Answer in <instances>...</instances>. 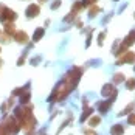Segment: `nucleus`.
<instances>
[{"label": "nucleus", "instance_id": "7ed1b4c3", "mask_svg": "<svg viewBox=\"0 0 135 135\" xmlns=\"http://www.w3.org/2000/svg\"><path fill=\"white\" fill-rule=\"evenodd\" d=\"M13 96H19V103L20 104H28L31 99V92H30V82H27L23 87L14 89L13 90Z\"/></svg>", "mask_w": 135, "mask_h": 135}, {"label": "nucleus", "instance_id": "4468645a", "mask_svg": "<svg viewBox=\"0 0 135 135\" xmlns=\"http://www.w3.org/2000/svg\"><path fill=\"white\" fill-rule=\"evenodd\" d=\"M45 34V28H37L36 31H34V34H33V42H37L42 39V36Z\"/></svg>", "mask_w": 135, "mask_h": 135}, {"label": "nucleus", "instance_id": "7c9ffc66", "mask_svg": "<svg viewBox=\"0 0 135 135\" xmlns=\"http://www.w3.org/2000/svg\"><path fill=\"white\" fill-rule=\"evenodd\" d=\"M0 51H2V50H0Z\"/></svg>", "mask_w": 135, "mask_h": 135}, {"label": "nucleus", "instance_id": "f03ea898", "mask_svg": "<svg viewBox=\"0 0 135 135\" xmlns=\"http://www.w3.org/2000/svg\"><path fill=\"white\" fill-rule=\"evenodd\" d=\"M19 131H20V124L14 115L3 117V121L0 123V134H17Z\"/></svg>", "mask_w": 135, "mask_h": 135}, {"label": "nucleus", "instance_id": "20e7f679", "mask_svg": "<svg viewBox=\"0 0 135 135\" xmlns=\"http://www.w3.org/2000/svg\"><path fill=\"white\" fill-rule=\"evenodd\" d=\"M16 19H17L16 11H13L11 8H8V6H5V5H0V22H2V23L14 22Z\"/></svg>", "mask_w": 135, "mask_h": 135}, {"label": "nucleus", "instance_id": "9b49d317", "mask_svg": "<svg viewBox=\"0 0 135 135\" xmlns=\"http://www.w3.org/2000/svg\"><path fill=\"white\" fill-rule=\"evenodd\" d=\"M110 106H112V101H110V99H107V101H101V103L98 104V110H99V113H106L109 109H110Z\"/></svg>", "mask_w": 135, "mask_h": 135}, {"label": "nucleus", "instance_id": "393cba45", "mask_svg": "<svg viewBox=\"0 0 135 135\" xmlns=\"http://www.w3.org/2000/svg\"><path fill=\"white\" fill-rule=\"evenodd\" d=\"M127 123H129V124H132V126H135V113H131V115H129Z\"/></svg>", "mask_w": 135, "mask_h": 135}, {"label": "nucleus", "instance_id": "f257e3e1", "mask_svg": "<svg viewBox=\"0 0 135 135\" xmlns=\"http://www.w3.org/2000/svg\"><path fill=\"white\" fill-rule=\"evenodd\" d=\"M14 117H16V120L19 121L20 124V129L23 131V132H27V134H31L34 129H36V118H34V115H33V107H31V104L28 103V104H20V106H17V107L14 109Z\"/></svg>", "mask_w": 135, "mask_h": 135}, {"label": "nucleus", "instance_id": "a878e982", "mask_svg": "<svg viewBox=\"0 0 135 135\" xmlns=\"http://www.w3.org/2000/svg\"><path fill=\"white\" fill-rule=\"evenodd\" d=\"M104 37H106V33H101V34L98 36V45H103V42H104Z\"/></svg>", "mask_w": 135, "mask_h": 135}, {"label": "nucleus", "instance_id": "ddd939ff", "mask_svg": "<svg viewBox=\"0 0 135 135\" xmlns=\"http://www.w3.org/2000/svg\"><path fill=\"white\" fill-rule=\"evenodd\" d=\"M13 104H14V96H11L8 101H5L3 104H2V107H0V110L3 112V113H6V110H9V109L13 107Z\"/></svg>", "mask_w": 135, "mask_h": 135}, {"label": "nucleus", "instance_id": "2eb2a0df", "mask_svg": "<svg viewBox=\"0 0 135 135\" xmlns=\"http://www.w3.org/2000/svg\"><path fill=\"white\" fill-rule=\"evenodd\" d=\"M110 132H112V134H123V132H124V127H123L121 124H115V126H112Z\"/></svg>", "mask_w": 135, "mask_h": 135}, {"label": "nucleus", "instance_id": "9d476101", "mask_svg": "<svg viewBox=\"0 0 135 135\" xmlns=\"http://www.w3.org/2000/svg\"><path fill=\"white\" fill-rule=\"evenodd\" d=\"M82 101H84V107L85 109H84V112H82V115H81V123H84L89 117H90V113H92L93 110H92V107L87 106V99H82Z\"/></svg>", "mask_w": 135, "mask_h": 135}, {"label": "nucleus", "instance_id": "bb28decb", "mask_svg": "<svg viewBox=\"0 0 135 135\" xmlns=\"http://www.w3.org/2000/svg\"><path fill=\"white\" fill-rule=\"evenodd\" d=\"M59 6H61V0H54L51 3V9H57Z\"/></svg>", "mask_w": 135, "mask_h": 135}, {"label": "nucleus", "instance_id": "4be33fe9", "mask_svg": "<svg viewBox=\"0 0 135 135\" xmlns=\"http://www.w3.org/2000/svg\"><path fill=\"white\" fill-rule=\"evenodd\" d=\"M126 89H129V90H134V89H135V79H134V78L126 81Z\"/></svg>", "mask_w": 135, "mask_h": 135}, {"label": "nucleus", "instance_id": "f3484780", "mask_svg": "<svg viewBox=\"0 0 135 135\" xmlns=\"http://www.w3.org/2000/svg\"><path fill=\"white\" fill-rule=\"evenodd\" d=\"M11 39H13V36H9V34H6V33H0V42L2 44H8V42H11Z\"/></svg>", "mask_w": 135, "mask_h": 135}, {"label": "nucleus", "instance_id": "39448f33", "mask_svg": "<svg viewBox=\"0 0 135 135\" xmlns=\"http://www.w3.org/2000/svg\"><path fill=\"white\" fill-rule=\"evenodd\" d=\"M101 95H103L104 98L110 99V101H113V99L117 98L118 92H117V89H115V85H113V84H106V85L103 87V90H101Z\"/></svg>", "mask_w": 135, "mask_h": 135}, {"label": "nucleus", "instance_id": "1a4fd4ad", "mask_svg": "<svg viewBox=\"0 0 135 135\" xmlns=\"http://www.w3.org/2000/svg\"><path fill=\"white\" fill-rule=\"evenodd\" d=\"M121 44L126 47V48H129L131 45H134V44H135V30H132V31H131V33L126 36V39H124Z\"/></svg>", "mask_w": 135, "mask_h": 135}, {"label": "nucleus", "instance_id": "c85d7f7f", "mask_svg": "<svg viewBox=\"0 0 135 135\" xmlns=\"http://www.w3.org/2000/svg\"><path fill=\"white\" fill-rule=\"evenodd\" d=\"M2 64H3V62H2V59H0V68H2Z\"/></svg>", "mask_w": 135, "mask_h": 135}, {"label": "nucleus", "instance_id": "a211bd4d", "mask_svg": "<svg viewBox=\"0 0 135 135\" xmlns=\"http://www.w3.org/2000/svg\"><path fill=\"white\" fill-rule=\"evenodd\" d=\"M121 82H124V75L123 73H117L113 76V84H121Z\"/></svg>", "mask_w": 135, "mask_h": 135}, {"label": "nucleus", "instance_id": "aec40b11", "mask_svg": "<svg viewBox=\"0 0 135 135\" xmlns=\"http://www.w3.org/2000/svg\"><path fill=\"white\" fill-rule=\"evenodd\" d=\"M99 123H101V118H99V117H92V118H90V121H89V126H92V127H96Z\"/></svg>", "mask_w": 135, "mask_h": 135}, {"label": "nucleus", "instance_id": "cd10ccee", "mask_svg": "<svg viewBox=\"0 0 135 135\" xmlns=\"http://www.w3.org/2000/svg\"><path fill=\"white\" fill-rule=\"evenodd\" d=\"M39 3H45V2H48V0H37Z\"/></svg>", "mask_w": 135, "mask_h": 135}, {"label": "nucleus", "instance_id": "dca6fc26", "mask_svg": "<svg viewBox=\"0 0 135 135\" xmlns=\"http://www.w3.org/2000/svg\"><path fill=\"white\" fill-rule=\"evenodd\" d=\"M82 8H84V5H82V2H75V3H73V8H71V11H73V13H79V11H81Z\"/></svg>", "mask_w": 135, "mask_h": 135}, {"label": "nucleus", "instance_id": "423d86ee", "mask_svg": "<svg viewBox=\"0 0 135 135\" xmlns=\"http://www.w3.org/2000/svg\"><path fill=\"white\" fill-rule=\"evenodd\" d=\"M135 61V53L134 51H124L123 54L118 56L117 65H123V64H132Z\"/></svg>", "mask_w": 135, "mask_h": 135}, {"label": "nucleus", "instance_id": "6ab92c4d", "mask_svg": "<svg viewBox=\"0 0 135 135\" xmlns=\"http://www.w3.org/2000/svg\"><path fill=\"white\" fill-rule=\"evenodd\" d=\"M101 11V8L99 6H95V5H92V8H90V11H89V17H95L96 14Z\"/></svg>", "mask_w": 135, "mask_h": 135}, {"label": "nucleus", "instance_id": "5701e85b", "mask_svg": "<svg viewBox=\"0 0 135 135\" xmlns=\"http://www.w3.org/2000/svg\"><path fill=\"white\" fill-rule=\"evenodd\" d=\"M25 57H27V51H25V53H23L20 57H19V59H17V65H19V67H20V65H23V62H25Z\"/></svg>", "mask_w": 135, "mask_h": 135}, {"label": "nucleus", "instance_id": "6e6552de", "mask_svg": "<svg viewBox=\"0 0 135 135\" xmlns=\"http://www.w3.org/2000/svg\"><path fill=\"white\" fill-rule=\"evenodd\" d=\"M39 13H41V8H39L37 3H31L27 9H25V14H27L28 19H34V17H37Z\"/></svg>", "mask_w": 135, "mask_h": 135}, {"label": "nucleus", "instance_id": "b1692460", "mask_svg": "<svg viewBox=\"0 0 135 135\" xmlns=\"http://www.w3.org/2000/svg\"><path fill=\"white\" fill-rule=\"evenodd\" d=\"M98 0H82V5H84V8L85 6H92V5H95Z\"/></svg>", "mask_w": 135, "mask_h": 135}, {"label": "nucleus", "instance_id": "c756f323", "mask_svg": "<svg viewBox=\"0 0 135 135\" xmlns=\"http://www.w3.org/2000/svg\"><path fill=\"white\" fill-rule=\"evenodd\" d=\"M134 17H135V14H134Z\"/></svg>", "mask_w": 135, "mask_h": 135}, {"label": "nucleus", "instance_id": "0eeeda50", "mask_svg": "<svg viewBox=\"0 0 135 135\" xmlns=\"http://www.w3.org/2000/svg\"><path fill=\"white\" fill-rule=\"evenodd\" d=\"M13 37L19 45H27L28 42H30V36H28L25 31H16Z\"/></svg>", "mask_w": 135, "mask_h": 135}, {"label": "nucleus", "instance_id": "412c9836", "mask_svg": "<svg viewBox=\"0 0 135 135\" xmlns=\"http://www.w3.org/2000/svg\"><path fill=\"white\" fill-rule=\"evenodd\" d=\"M134 107H135V104H134V103H132V104H129L127 107L124 109V110H121V112H120L118 115H120V117H123V115H126V113H129V112H131V110H132V109H134Z\"/></svg>", "mask_w": 135, "mask_h": 135}, {"label": "nucleus", "instance_id": "f8f14e48", "mask_svg": "<svg viewBox=\"0 0 135 135\" xmlns=\"http://www.w3.org/2000/svg\"><path fill=\"white\" fill-rule=\"evenodd\" d=\"M5 27H3V33H6V34H9V36H14V33H16V27H14L13 22H6V23H3Z\"/></svg>", "mask_w": 135, "mask_h": 135}]
</instances>
